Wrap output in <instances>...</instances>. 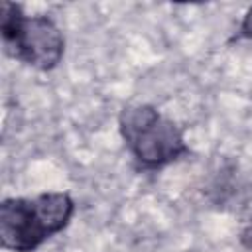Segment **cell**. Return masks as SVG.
Instances as JSON below:
<instances>
[{"mask_svg": "<svg viewBox=\"0 0 252 252\" xmlns=\"http://www.w3.org/2000/svg\"><path fill=\"white\" fill-rule=\"evenodd\" d=\"M75 211L67 193H43L35 199H6L0 205V240L14 252H32L63 230Z\"/></svg>", "mask_w": 252, "mask_h": 252, "instance_id": "6da1fadb", "label": "cell"}, {"mask_svg": "<svg viewBox=\"0 0 252 252\" xmlns=\"http://www.w3.org/2000/svg\"><path fill=\"white\" fill-rule=\"evenodd\" d=\"M120 132L136 161L150 169L167 165L187 152L181 130L150 104L124 108Z\"/></svg>", "mask_w": 252, "mask_h": 252, "instance_id": "7a4b0ae2", "label": "cell"}, {"mask_svg": "<svg viewBox=\"0 0 252 252\" xmlns=\"http://www.w3.org/2000/svg\"><path fill=\"white\" fill-rule=\"evenodd\" d=\"M0 32L6 51L32 67L47 71L63 57L65 39L47 16L26 18L18 4L2 2Z\"/></svg>", "mask_w": 252, "mask_h": 252, "instance_id": "3957f363", "label": "cell"}, {"mask_svg": "<svg viewBox=\"0 0 252 252\" xmlns=\"http://www.w3.org/2000/svg\"><path fill=\"white\" fill-rule=\"evenodd\" d=\"M240 32H242V35H244V37L252 39V6L248 8V12H246V16H244V20H242Z\"/></svg>", "mask_w": 252, "mask_h": 252, "instance_id": "277c9868", "label": "cell"}, {"mask_svg": "<svg viewBox=\"0 0 252 252\" xmlns=\"http://www.w3.org/2000/svg\"><path fill=\"white\" fill-rule=\"evenodd\" d=\"M240 240H242V244H244L246 248L252 250V217H250V220L246 222V226L242 228V236H240Z\"/></svg>", "mask_w": 252, "mask_h": 252, "instance_id": "5b68a950", "label": "cell"}]
</instances>
